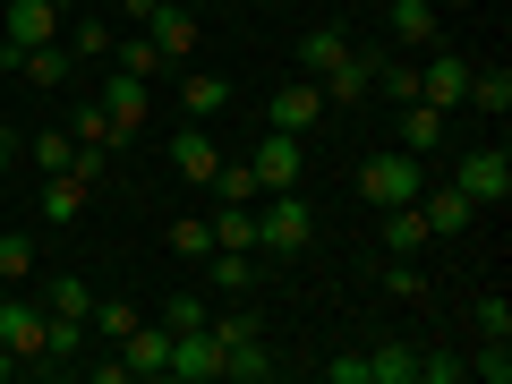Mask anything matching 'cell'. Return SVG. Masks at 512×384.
<instances>
[{"mask_svg":"<svg viewBox=\"0 0 512 384\" xmlns=\"http://www.w3.org/2000/svg\"><path fill=\"white\" fill-rule=\"evenodd\" d=\"M419 188H427L419 154H367V163H359V197L376 205V214H384V205H410Z\"/></svg>","mask_w":512,"mask_h":384,"instance_id":"obj_2","label":"cell"},{"mask_svg":"<svg viewBox=\"0 0 512 384\" xmlns=\"http://www.w3.org/2000/svg\"><path fill=\"white\" fill-rule=\"evenodd\" d=\"M111 69H137V77H163V52H154L146 35H128V43H111Z\"/></svg>","mask_w":512,"mask_h":384,"instance_id":"obj_35","label":"cell"},{"mask_svg":"<svg viewBox=\"0 0 512 384\" xmlns=\"http://www.w3.org/2000/svg\"><path fill=\"white\" fill-rule=\"evenodd\" d=\"M205 188H214L222 205H256V171H248V163H222V171H214Z\"/></svg>","mask_w":512,"mask_h":384,"instance_id":"obj_34","label":"cell"},{"mask_svg":"<svg viewBox=\"0 0 512 384\" xmlns=\"http://www.w3.org/2000/svg\"><path fill=\"white\" fill-rule=\"evenodd\" d=\"M453 188L478 205V214H487V205H504V197H512V154H504V146H487V154H461Z\"/></svg>","mask_w":512,"mask_h":384,"instance_id":"obj_5","label":"cell"},{"mask_svg":"<svg viewBox=\"0 0 512 384\" xmlns=\"http://www.w3.org/2000/svg\"><path fill=\"white\" fill-rule=\"evenodd\" d=\"M9 69L26 77V86H77V60H69V43H35V52H9Z\"/></svg>","mask_w":512,"mask_h":384,"instance_id":"obj_17","label":"cell"},{"mask_svg":"<svg viewBox=\"0 0 512 384\" xmlns=\"http://www.w3.org/2000/svg\"><path fill=\"white\" fill-rule=\"evenodd\" d=\"M171 376H180V384H222V342L205 325L171 333Z\"/></svg>","mask_w":512,"mask_h":384,"instance_id":"obj_11","label":"cell"},{"mask_svg":"<svg viewBox=\"0 0 512 384\" xmlns=\"http://www.w3.org/2000/svg\"><path fill=\"white\" fill-rule=\"evenodd\" d=\"M137 35L163 52V69H188V60H197V9H171V0H154V18L137 26Z\"/></svg>","mask_w":512,"mask_h":384,"instance_id":"obj_6","label":"cell"},{"mask_svg":"<svg viewBox=\"0 0 512 384\" xmlns=\"http://www.w3.org/2000/svg\"><path fill=\"white\" fill-rule=\"evenodd\" d=\"M69 137H77V154H103V163H111V154H120V146H128L120 128H111V111H103V103H94V86H86V94H77V111H69Z\"/></svg>","mask_w":512,"mask_h":384,"instance_id":"obj_15","label":"cell"},{"mask_svg":"<svg viewBox=\"0 0 512 384\" xmlns=\"http://www.w3.org/2000/svg\"><path fill=\"white\" fill-rule=\"evenodd\" d=\"M308 239H316V205L299 197V188H274V197H256V256H265V265H291Z\"/></svg>","mask_w":512,"mask_h":384,"instance_id":"obj_1","label":"cell"},{"mask_svg":"<svg viewBox=\"0 0 512 384\" xmlns=\"http://www.w3.org/2000/svg\"><path fill=\"white\" fill-rule=\"evenodd\" d=\"M470 367L453 359V350H419V367H410V384H461Z\"/></svg>","mask_w":512,"mask_h":384,"instance_id":"obj_36","label":"cell"},{"mask_svg":"<svg viewBox=\"0 0 512 384\" xmlns=\"http://www.w3.org/2000/svg\"><path fill=\"white\" fill-rule=\"evenodd\" d=\"M0 282H35V239L0 231Z\"/></svg>","mask_w":512,"mask_h":384,"instance_id":"obj_32","label":"cell"},{"mask_svg":"<svg viewBox=\"0 0 512 384\" xmlns=\"http://www.w3.org/2000/svg\"><path fill=\"white\" fill-rule=\"evenodd\" d=\"M478 333H487V342H512V299H504V291L478 299Z\"/></svg>","mask_w":512,"mask_h":384,"instance_id":"obj_39","label":"cell"},{"mask_svg":"<svg viewBox=\"0 0 512 384\" xmlns=\"http://www.w3.org/2000/svg\"><path fill=\"white\" fill-rule=\"evenodd\" d=\"M384 35H393V52H436V9H427V0H393V9H384Z\"/></svg>","mask_w":512,"mask_h":384,"instance_id":"obj_16","label":"cell"},{"mask_svg":"<svg viewBox=\"0 0 512 384\" xmlns=\"http://www.w3.org/2000/svg\"><path fill=\"white\" fill-rule=\"evenodd\" d=\"M205 308H214V299L180 291V299H163V325H171V333H188V325H205Z\"/></svg>","mask_w":512,"mask_h":384,"instance_id":"obj_40","label":"cell"},{"mask_svg":"<svg viewBox=\"0 0 512 384\" xmlns=\"http://www.w3.org/2000/svg\"><path fill=\"white\" fill-rule=\"evenodd\" d=\"M26 163L35 171H77V137L69 128H43V137H26Z\"/></svg>","mask_w":512,"mask_h":384,"instance_id":"obj_29","label":"cell"},{"mask_svg":"<svg viewBox=\"0 0 512 384\" xmlns=\"http://www.w3.org/2000/svg\"><path fill=\"white\" fill-rule=\"evenodd\" d=\"M376 60H384V52H359V43H350V52L333 60L325 77H316V94H325V111H342V103H359V94H376Z\"/></svg>","mask_w":512,"mask_h":384,"instance_id":"obj_8","label":"cell"},{"mask_svg":"<svg viewBox=\"0 0 512 384\" xmlns=\"http://www.w3.org/2000/svg\"><path fill=\"white\" fill-rule=\"evenodd\" d=\"M205 222H214V248H256V205H222Z\"/></svg>","mask_w":512,"mask_h":384,"instance_id":"obj_31","label":"cell"},{"mask_svg":"<svg viewBox=\"0 0 512 384\" xmlns=\"http://www.w3.org/2000/svg\"><path fill=\"white\" fill-rule=\"evenodd\" d=\"M205 333H214L222 350H239V342H265V325H256V308H205Z\"/></svg>","mask_w":512,"mask_h":384,"instance_id":"obj_28","label":"cell"},{"mask_svg":"<svg viewBox=\"0 0 512 384\" xmlns=\"http://www.w3.org/2000/svg\"><path fill=\"white\" fill-rule=\"evenodd\" d=\"M86 359V325L77 316H43V367H77Z\"/></svg>","mask_w":512,"mask_h":384,"instance_id":"obj_23","label":"cell"},{"mask_svg":"<svg viewBox=\"0 0 512 384\" xmlns=\"http://www.w3.org/2000/svg\"><path fill=\"white\" fill-rule=\"evenodd\" d=\"M384 291H402V299H419L427 282H419V265H410V256H393V265H384Z\"/></svg>","mask_w":512,"mask_h":384,"instance_id":"obj_42","label":"cell"},{"mask_svg":"<svg viewBox=\"0 0 512 384\" xmlns=\"http://www.w3.org/2000/svg\"><path fill=\"white\" fill-rule=\"evenodd\" d=\"M35 299H43V316H77V325L94 316V291H86L77 274H52V282H35Z\"/></svg>","mask_w":512,"mask_h":384,"instance_id":"obj_22","label":"cell"},{"mask_svg":"<svg viewBox=\"0 0 512 384\" xmlns=\"http://www.w3.org/2000/svg\"><path fill=\"white\" fill-rule=\"evenodd\" d=\"M18 154H26V137H18V128H0V180H9V163H18Z\"/></svg>","mask_w":512,"mask_h":384,"instance_id":"obj_44","label":"cell"},{"mask_svg":"<svg viewBox=\"0 0 512 384\" xmlns=\"http://www.w3.org/2000/svg\"><path fill=\"white\" fill-rule=\"evenodd\" d=\"M461 103H478L487 120H504V111H512V69H504V60H495V69H470V94H461Z\"/></svg>","mask_w":512,"mask_h":384,"instance_id":"obj_25","label":"cell"},{"mask_svg":"<svg viewBox=\"0 0 512 384\" xmlns=\"http://www.w3.org/2000/svg\"><path fill=\"white\" fill-rule=\"evenodd\" d=\"M419 214H427V231H470V222H478V205L461 197V188H436V197L419 188Z\"/></svg>","mask_w":512,"mask_h":384,"instance_id":"obj_24","label":"cell"},{"mask_svg":"<svg viewBox=\"0 0 512 384\" xmlns=\"http://www.w3.org/2000/svg\"><path fill=\"white\" fill-rule=\"evenodd\" d=\"M94 103L111 111V128H120V137H137V128H146V77H137V69H103Z\"/></svg>","mask_w":512,"mask_h":384,"instance_id":"obj_9","label":"cell"},{"mask_svg":"<svg viewBox=\"0 0 512 384\" xmlns=\"http://www.w3.org/2000/svg\"><path fill=\"white\" fill-rule=\"evenodd\" d=\"M60 0H9V35H0V60L9 52H35V43H60Z\"/></svg>","mask_w":512,"mask_h":384,"instance_id":"obj_7","label":"cell"},{"mask_svg":"<svg viewBox=\"0 0 512 384\" xmlns=\"http://www.w3.org/2000/svg\"><path fill=\"white\" fill-rule=\"evenodd\" d=\"M9 376H18V350H0V384H9Z\"/></svg>","mask_w":512,"mask_h":384,"instance_id":"obj_46","label":"cell"},{"mask_svg":"<svg viewBox=\"0 0 512 384\" xmlns=\"http://www.w3.org/2000/svg\"><path fill=\"white\" fill-rule=\"evenodd\" d=\"M367 367H376V384H410L419 350H410V342H384V350H367Z\"/></svg>","mask_w":512,"mask_h":384,"instance_id":"obj_33","label":"cell"},{"mask_svg":"<svg viewBox=\"0 0 512 384\" xmlns=\"http://www.w3.org/2000/svg\"><path fill=\"white\" fill-rule=\"evenodd\" d=\"M77 367H86L94 384H128V359H120V350H94V359H77Z\"/></svg>","mask_w":512,"mask_h":384,"instance_id":"obj_41","label":"cell"},{"mask_svg":"<svg viewBox=\"0 0 512 384\" xmlns=\"http://www.w3.org/2000/svg\"><path fill=\"white\" fill-rule=\"evenodd\" d=\"M342 52H350V35H342V26H316V35L299 43V77H325Z\"/></svg>","mask_w":512,"mask_h":384,"instance_id":"obj_30","label":"cell"},{"mask_svg":"<svg viewBox=\"0 0 512 384\" xmlns=\"http://www.w3.org/2000/svg\"><path fill=\"white\" fill-rule=\"evenodd\" d=\"M0 291H18V282H0Z\"/></svg>","mask_w":512,"mask_h":384,"instance_id":"obj_48","label":"cell"},{"mask_svg":"<svg viewBox=\"0 0 512 384\" xmlns=\"http://www.w3.org/2000/svg\"><path fill=\"white\" fill-rule=\"evenodd\" d=\"M461 367H470L478 384H512V342H487L478 359H461Z\"/></svg>","mask_w":512,"mask_h":384,"instance_id":"obj_37","label":"cell"},{"mask_svg":"<svg viewBox=\"0 0 512 384\" xmlns=\"http://www.w3.org/2000/svg\"><path fill=\"white\" fill-rule=\"evenodd\" d=\"M325 376H333V384H376V367H367L359 350H350V359H325Z\"/></svg>","mask_w":512,"mask_h":384,"instance_id":"obj_43","label":"cell"},{"mask_svg":"<svg viewBox=\"0 0 512 384\" xmlns=\"http://www.w3.org/2000/svg\"><path fill=\"white\" fill-rule=\"evenodd\" d=\"M427 239H436V231H427L419 197H410V205H384V256H419Z\"/></svg>","mask_w":512,"mask_h":384,"instance_id":"obj_18","label":"cell"},{"mask_svg":"<svg viewBox=\"0 0 512 384\" xmlns=\"http://www.w3.org/2000/svg\"><path fill=\"white\" fill-rule=\"evenodd\" d=\"M111 9H120V0H111Z\"/></svg>","mask_w":512,"mask_h":384,"instance_id":"obj_49","label":"cell"},{"mask_svg":"<svg viewBox=\"0 0 512 384\" xmlns=\"http://www.w3.org/2000/svg\"><path fill=\"white\" fill-rule=\"evenodd\" d=\"M120 18H137V26H146V18H154V0H120Z\"/></svg>","mask_w":512,"mask_h":384,"instance_id":"obj_45","label":"cell"},{"mask_svg":"<svg viewBox=\"0 0 512 384\" xmlns=\"http://www.w3.org/2000/svg\"><path fill=\"white\" fill-rule=\"evenodd\" d=\"M171 256H214V222H171Z\"/></svg>","mask_w":512,"mask_h":384,"instance_id":"obj_38","label":"cell"},{"mask_svg":"<svg viewBox=\"0 0 512 384\" xmlns=\"http://www.w3.org/2000/svg\"><path fill=\"white\" fill-rule=\"evenodd\" d=\"M0 350H18V367H43V299L26 291H0Z\"/></svg>","mask_w":512,"mask_h":384,"instance_id":"obj_3","label":"cell"},{"mask_svg":"<svg viewBox=\"0 0 512 384\" xmlns=\"http://www.w3.org/2000/svg\"><path fill=\"white\" fill-rule=\"evenodd\" d=\"M171 171L197 180V188L222 171V146H214V128H205V120H180V128H171Z\"/></svg>","mask_w":512,"mask_h":384,"instance_id":"obj_10","label":"cell"},{"mask_svg":"<svg viewBox=\"0 0 512 384\" xmlns=\"http://www.w3.org/2000/svg\"><path fill=\"white\" fill-rule=\"evenodd\" d=\"M461 94H470V60H461V52H444V43H436V52H427V69H419V103L453 111Z\"/></svg>","mask_w":512,"mask_h":384,"instance_id":"obj_13","label":"cell"},{"mask_svg":"<svg viewBox=\"0 0 512 384\" xmlns=\"http://www.w3.org/2000/svg\"><path fill=\"white\" fill-rule=\"evenodd\" d=\"M444 146V111L436 103H402V154H436Z\"/></svg>","mask_w":512,"mask_h":384,"instance_id":"obj_26","label":"cell"},{"mask_svg":"<svg viewBox=\"0 0 512 384\" xmlns=\"http://www.w3.org/2000/svg\"><path fill=\"white\" fill-rule=\"evenodd\" d=\"M256 171V197H274V188H299V171H308V146H299L291 128H265V146L248 154Z\"/></svg>","mask_w":512,"mask_h":384,"instance_id":"obj_4","label":"cell"},{"mask_svg":"<svg viewBox=\"0 0 512 384\" xmlns=\"http://www.w3.org/2000/svg\"><path fill=\"white\" fill-rule=\"evenodd\" d=\"M171 9H205V0H171Z\"/></svg>","mask_w":512,"mask_h":384,"instance_id":"obj_47","label":"cell"},{"mask_svg":"<svg viewBox=\"0 0 512 384\" xmlns=\"http://www.w3.org/2000/svg\"><path fill=\"white\" fill-rule=\"evenodd\" d=\"M214 111H231V86L214 69H188L180 77V120H214Z\"/></svg>","mask_w":512,"mask_h":384,"instance_id":"obj_21","label":"cell"},{"mask_svg":"<svg viewBox=\"0 0 512 384\" xmlns=\"http://www.w3.org/2000/svg\"><path fill=\"white\" fill-rule=\"evenodd\" d=\"M86 171H43V222H77L86 214Z\"/></svg>","mask_w":512,"mask_h":384,"instance_id":"obj_20","label":"cell"},{"mask_svg":"<svg viewBox=\"0 0 512 384\" xmlns=\"http://www.w3.org/2000/svg\"><path fill=\"white\" fill-rule=\"evenodd\" d=\"M120 359H128V376H146V384L171 376V325H163V316H146V325L120 342Z\"/></svg>","mask_w":512,"mask_h":384,"instance_id":"obj_14","label":"cell"},{"mask_svg":"<svg viewBox=\"0 0 512 384\" xmlns=\"http://www.w3.org/2000/svg\"><path fill=\"white\" fill-rule=\"evenodd\" d=\"M60 43H69V60L86 69V60H111V43H120V35H111L103 18H77V26H60Z\"/></svg>","mask_w":512,"mask_h":384,"instance_id":"obj_27","label":"cell"},{"mask_svg":"<svg viewBox=\"0 0 512 384\" xmlns=\"http://www.w3.org/2000/svg\"><path fill=\"white\" fill-rule=\"evenodd\" d=\"M265 120H274V128H291V137H308V128L325 120V94H316V77H291V86H274Z\"/></svg>","mask_w":512,"mask_h":384,"instance_id":"obj_12","label":"cell"},{"mask_svg":"<svg viewBox=\"0 0 512 384\" xmlns=\"http://www.w3.org/2000/svg\"><path fill=\"white\" fill-rule=\"evenodd\" d=\"M137 325H146V308H137V299H94V316H86V333H94L103 350H120Z\"/></svg>","mask_w":512,"mask_h":384,"instance_id":"obj_19","label":"cell"}]
</instances>
